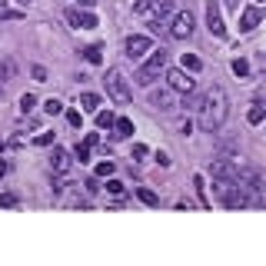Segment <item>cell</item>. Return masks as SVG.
Segmentation results:
<instances>
[{"instance_id":"6da1fadb","label":"cell","mask_w":266,"mask_h":266,"mask_svg":"<svg viewBox=\"0 0 266 266\" xmlns=\"http://www.w3.org/2000/svg\"><path fill=\"white\" fill-rule=\"evenodd\" d=\"M230 117V100H226V90L223 87H210L200 100V123L206 127V130H220L223 123Z\"/></svg>"},{"instance_id":"7a4b0ae2","label":"cell","mask_w":266,"mask_h":266,"mask_svg":"<svg viewBox=\"0 0 266 266\" xmlns=\"http://www.w3.org/2000/svg\"><path fill=\"white\" fill-rule=\"evenodd\" d=\"M166 57H170V54H166L163 47H160V50H153L146 64H140V66H136L133 80H136L140 87H153V80H160V73L166 70Z\"/></svg>"},{"instance_id":"3957f363","label":"cell","mask_w":266,"mask_h":266,"mask_svg":"<svg viewBox=\"0 0 266 266\" xmlns=\"http://www.w3.org/2000/svg\"><path fill=\"white\" fill-rule=\"evenodd\" d=\"M103 83H107V93H110L120 107H127V103H130V97H133V93H130V83H127V77H123L117 66H110V70H107Z\"/></svg>"},{"instance_id":"277c9868","label":"cell","mask_w":266,"mask_h":266,"mask_svg":"<svg viewBox=\"0 0 266 266\" xmlns=\"http://www.w3.org/2000/svg\"><path fill=\"white\" fill-rule=\"evenodd\" d=\"M166 73V83H170V90L173 93H193V77H190V70H183V66H173V70H163Z\"/></svg>"},{"instance_id":"5b68a950","label":"cell","mask_w":266,"mask_h":266,"mask_svg":"<svg viewBox=\"0 0 266 266\" xmlns=\"http://www.w3.org/2000/svg\"><path fill=\"white\" fill-rule=\"evenodd\" d=\"M150 37H143V33H130L127 40H123V54L130 57V60H140L143 54H150Z\"/></svg>"},{"instance_id":"8992f818","label":"cell","mask_w":266,"mask_h":266,"mask_svg":"<svg viewBox=\"0 0 266 266\" xmlns=\"http://www.w3.org/2000/svg\"><path fill=\"white\" fill-rule=\"evenodd\" d=\"M206 30L213 37H226V23H223V13H220L216 0H206Z\"/></svg>"},{"instance_id":"52a82bcc","label":"cell","mask_w":266,"mask_h":266,"mask_svg":"<svg viewBox=\"0 0 266 266\" xmlns=\"http://www.w3.org/2000/svg\"><path fill=\"white\" fill-rule=\"evenodd\" d=\"M190 33H193V13H190V10H180L177 17H173L170 37H177V40H187Z\"/></svg>"},{"instance_id":"ba28073f","label":"cell","mask_w":266,"mask_h":266,"mask_svg":"<svg viewBox=\"0 0 266 266\" xmlns=\"http://www.w3.org/2000/svg\"><path fill=\"white\" fill-rule=\"evenodd\" d=\"M260 20H263V10L260 7H246L243 13H240V33H250L260 27Z\"/></svg>"},{"instance_id":"9c48e42d","label":"cell","mask_w":266,"mask_h":266,"mask_svg":"<svg viewBox=\"0 0 266 266\" xmlns=\"http://www.w3.org/2000/svg\"><path fill=\"white\" fill-rule=\"evenodd\" d=\"M150 103H153L156 110H177L173 90H150Z\"/></svg>"},{"instance_id":"30bf717a","label":"cell","mask_w":266,"mask_h":266,"mask_svg":"<svg viewBox=\"0 0 266 266\" xmlns=\"http://www.w3.org/2000/svg\"><path fill=\"white\" fill-rule=\"evenodd\" d=\"M50 170H54V173H66V170H70V153L57 143H54V150H50Z\"/></svg>"},{"instance_id":"8fae6325","label":"cell","mask_w":266,"mask_h":266,"mask_svg":"<svg viewBox=\"0 0 266 266\" xmlns=\"http://www.w3.org/2000/svg\"><path fill=\"white\" fill-rule=\"evenodd\" d=\"M113 136H117V140L133 136V120L130 117H117V123H113Z\"/></svg>"},{"instance_id":"7c38bea8","label":"cell","mask_w":266,"mask_h":266,"mask_svg":"<svg viewBox=\"0 0 266 266\" xmlns=\"http://www.w3.org/2000/svg\"><path fill=\"white\" fill-rule=\"evenodd\" d=\"M133 193H136V200H140V203H146V206H160V197H156L150 187H136Z\"/></svg>"},{"instance_id":"4fadbf2b","label":"cell","mask_w":266,"mask_h":266,"mask_svg":"<svg viewBox=\"0 0 266 266\" xmlns=\"http://www.w3.org/2000/svg\"><path fill=\"white\" fill-rule=\"evenodd\" d=\"M180 66L190 70V73H200V70H203V60H200L197 54H183V57H180Z\"/></svg>"},{"instance_id":"5bb4252c","label":"cell","mask_w":266,"mask_h":266,"mask_svg":"<svg viewBox=\"0 0 266 266\" xmlns=\"http://www.w3.org/2000/svg\"><path fill=\"white\" fill-rule=\"evenodd\" d=\"M83 60H87V64H93V66L103 64V47H100V44H90L87 50H83Z\"/></svg>"},{"instance_id":"9a60e30c","label":"cell","mask_w":266,"mask_h":266,"mask_svg":"<svg viewBox=\"0 0 266 266\" xmlns=\"http://www.w3.org/2000/svg\"><path fill=\"white\" fill-rule=\"evenodd\" d=\"M150 3V10L156 13V17H166V13L173 10V0H146Z\"/></svg>"},{"instance_id":"2e32d148","label":"cell","mask_w":266,"mask_h":266,"mask_svg":"<svg viewBox=\"0 0 266 266\" xmlns=\"http://www.w3.org/2000/svg\"><path fill=\"white\" fill-rule=\"evenodd\" d=\"M80 107H83V110H93V113H97V110H100V97L87 90V93H80Z\"/></svg>"},{"instance_id":"e0dca14e","label":"cell","mask_w":266,"mask_h":266,"mask_svg":"<svg viewBox=\"0 0 266 266\" xmlns=\"http://www.w3.org/2000/svg\"><path fill=\"white\" fill-rule=\"evenodd\" d=\"M113 123H117V117H113L110 110H97V127L100 130H113Z\"/></svg>"},{"instance_id":"ac0fdd59","label":"cell","mask_w":266,"mask_h":266,"mask_svg":"<svg viewBox=\"0 0 266 266\" xmlns=\"http://www.w3.org/2000/svg\"><path fill=\"white\" fill-rule=\"evenodd\" d=\"M13 70H17V66H13V60H7V57H3V60H0V87H3L7 80H13Z\"/></svg>"},{"instance_id":"d6986e66","label":"cell","mask_w":266,"mask_h":266,"mask_svg":"<svg viewBox=\"0 0 266 266\" xmlns=\"http://www.w3.org/2000/svg\"><path fill=\"white\" fill-rule=\"evenodd\" d=\"M266 120V110L256 103V107H250V113H246V123H253V127H260V123Z\"/></svg>"},{"instance_id":"ffe728a7","label":"cell","mask_w":266,"mask_h":266,"mask_svg":"<svg viewBox=\"0 0 266 266\" xmlns=\"http://www.w3.org/2000/svg\"><path fill=\"white\" fill-rule=\"evenodd\" d=\"M23 10H10L7 7V0H0V20H20Z\"/></svg>"},{"instance_id":"44dd1931","label":"cell","mask_w":266,"mask_h":266,"mask_svg":"<svg viewBox=\"0 0 266 266\" xmlns=\"http://www.w3.org/2000/svg\"><path fill=\"white\" fill-rule=\"evenodd\" d=\"M73 160H80V163H87V160H90V143H87V140L73 146Z\"/></svg>"},{"instance_id":"7402d4cb","label":"cell","mask_w":266,"mask_h":266,"mask_svg":"<svg viewBox=\"0 0 266 266\" xmlns=\"http://www.w3.org/2000/svg\"><path fill=\"white\" fill-rule=\"evenodd\" d=\"M230 66H233V73H236V77H250V64H246L243 57H236Z\"/></svg>"},{"instance_id":"603a6c76","label":"cell","mask_w":266,"mask_h":266,"mask_svg":"<svg viewBox=\"0 0 266 266\" xmlns=\"http://www.w3.org/2000/svg\"><path fill=\"white\" fill-rule=\"evenodd\" d=\"M93 27H97V17L90 10H80V30H93Z\"/></svg>"},{"instance_id":"cb8c5ba5","label":"cell","mask_w":266,"mask_h":266,"mask_svg":"<svg viewBox=\"0 0 266 266\" xmlns=\"http://www.w3.org/2000/svg\"><path fill=\"white\" fill-rule=\"evenodd\" d=\"M44 110L50 113V117H57V113H64V103H60V100H57V97H50V100H47V103H44Z\"/></svg>"},{"instance_id":"d4e9b609","label":"cell","mask_w":266,"mask_h":266,"mask_svg":"<svg viewBox=\"0 0 266 266\" xmlns=\"http://www.w3.org/2000/svg\"><path fill=\"white\" fill-rule=\"evenodd\" d=\"M33 107H37V97H33V93H23V97H20V110H23V113H30Z\"/></svg>"},{"instance_id":"484cf974","label":"cell","mask_w":266,"mask_h":266,"mask_svg":"<svg viewBox=\"0 0 266 266\" xmlns=\"http://www.w3.org/2000/svg\"><path fill=\"white\" fill-rule=\"evenodd\" d=\"M20 200H17V193H0V206H7V210H13Z\"/></svg>"},{"instance_id":"4316f807","label":"cell","mask_w":266,"mask_h":266,"mask_svg":"<svg viewBox=\"0 0 266 266\" xmlns=\"http://www.w3.org/2000/svg\"><path fill=\"white\" fill-rule=\"evenodd\" d=\"M66 23H70L73 30H80V10H77V7H70V10H66Z\"/></svg>"},{"instance_id":"83f0119b","label":"cell","mask_w":266,"mask_h":266,"mask_svg":"<svg viewBox=\"0 0 266 266\" xmlns=\"http://www.w3.org/2000/svg\"><path fill=\"white\" fill-rule=\"evenodd\" d=\"M97 177H113V160H103V163H97Z\"/></svg>"},{"instance_id":"f1b7e54d","label":"cell","mask_w":266,"mask_h":266,"mask_svg":"<svg viewBox=\"0 0 266 266\" xmlns=\"http://www.w3.org/2000/svg\"><path fill=\"white\" fill-rule=\"evenodd\" d=\"M146 153H150V150H146L143 143H133V150H130V160H143Z\"/></svg>"},{"instance_id":"f546056e","label":"cell","mask_w":266,"mask_h":266,"mask_svg":"<svg viewBox=\"0 0 266 266\" xmlns=\"http://www.w3.org/2000/svg\"><path fill=\"white\" fill-rule=\"evenodd\" d=\"M30 73H33V80H37V83H47V70H44L40 64H37V66H30Z\"/></svg>"},{"instance_id":"4dcf8cb0","label":"cell","mask_w":266,"mask_h":266,"mask_svg":"<svg viewBox=\"0 0 266 266\" xmlns=\"http://www.w3.org/2000/svg\"><path fill=\"white\" fill-rule=\"evenodd\" d=\"M123 190H127V187H123L120 180H107V193H117V197H120Z\"/></svg>"},{"instance_id":"1f68e13d","label":"cell","mask_w":266,"mask_h":266,"mask_svg":"<svg viewBox=\"0 0 266 266\" xmlns=\"http://www.w3.org/2000/svg\"><path fill=\"white\" fill-rule=\"evenodd\" d=\"M66 123H70V127H80V123H83L80 110H66Z\"/></svg>"},{"instance_id":"d6a6232c","label":"cell","mask_w":266,"mask_h":266,"mask_svg":"<svg viewBox=\"0 0 266 266\" xmlns=\"http://www.w3.org/2000/svg\"><path fill=\"white\" fill-rule=\"evenodd\" d=\"M83 190H87V193H100V177H90L87 183H83Z\"/></svg>"},{"instance_id":"836d02e7","label":"cell","mask_w":266,"mask_h":266,"mask_svg":"<svg viewBox=\"0 0 266 266\" xmlns=\"http://www.w3.org/2000/svg\"><path fill=\"white\" fill-rule=\"evenodd\" d=\"M153 160H156L160 166H170V163H173V160L166 156V150H156V153H153Z\"/></svg>"},{"instance_id":"e575fe53","label":"cell","mask_w":266,"mask_h":266,"mask_svg":"<svg viewBox=\"0 0 266 266\" xmlns=\"http://www.w3.org/2000/svg\"><path fill=\"white\" fill-rule=\"evenodd\" d=\"M50 143H54V133H50V130L37 136V146H50Z\"/></svg>"},{"instance_id":"d590c367","label":"cell","mask_w":266,"mask_h":266,"mask_svg":"<svg viewBox=\"0 0 266 266\" xmlns=\"http://www.w3.org/2000/svg\"><path fill=\"white\" fill-rule=\"evenodd\" d=\"M80 7H83V10H90V7H97V0H80Z\"/></svg>"},{"instance_id":"8d00e7d4","label":"cell","mask_w":266,"mask_h":266,"mask_svg":"<svg viewBox=\"0 0 266 266\" xmlns=\"http://www.w3.org/2000/svg\"><path fill=\"white\" fill-rule=\"evenodd\" d=\"M3 173H7V163H3V160H0V177H3Z\"/></svg>"},{"instance_id":"74e56055","label":"cell","mask_w":266,"mask_h":266,"mask_svg":"<svg viewBox=\"0 0 266 266\" xmlns=\"http://www.w3.org/2000/svg\"><path fill=\"white\" fill-rule=\"evenodd\" d=\"M17 3H20V7H30V3H33V0H17Z\"/></svg>"},{"instance_id":"f35d334b","label":"cell","mask_w":266,"mask_h":266,"mask_svg":"<svg viewBox=\"0 0 266 266\" xmlns=\"http://www.w3.org/2000/svg\"><path fill=\"white\" fill-rule=\"evenodd\" d=\"M226 3H230V7H240V0H226Z\"/></svg>"},{"instance_id":"ab89813d","label":"cell","mask_w":266,"mask_h":266,"mask_svg":"<svg viewBox=\"0 0 266 266\" xmlns=\"http://www.w3.org/2000/svg\"><path fill=\"white\" fill-rule=\"evenodd\" d=\"M256 3H266V0H256Z\"/></svg>"},{"instance_id":"60d3db41","label":"cell","mask_w":266,"mask_h":266,"mask_svg":"<svg viewBox=\"0 0 266 266\" xmlns=\"http://www.w3.org/2000/svg\"><path fill=\"white\" fill-rule=\"evenodd\" d=\"M263 77H266V73H263Z\"/></svg>"}]
</instances>
